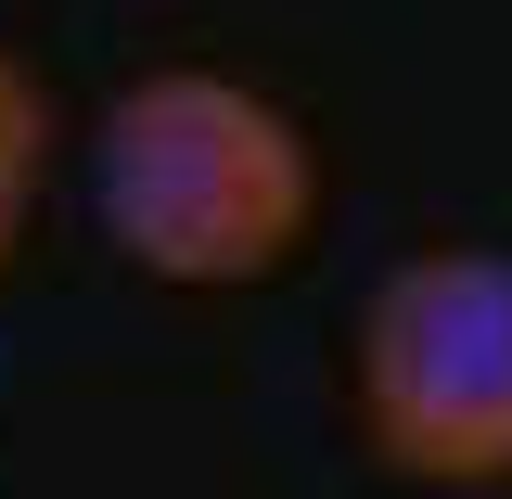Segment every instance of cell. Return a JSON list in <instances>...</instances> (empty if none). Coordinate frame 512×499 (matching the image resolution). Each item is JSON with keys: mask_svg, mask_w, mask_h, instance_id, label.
Instances as JSON below:
<instances>
[{"mask_svg": "<svg viewBox=\"0 0 512 499\" xmlns=\"http://www.w3.org/2000/svg\"><path fill=\"white\" fill-rule=\"evenodd\" d=\"M359 436L410 487H512V256L423 244L359 308Z\"/></svg>", "mask_w": 512, "mask_h": 499, "instance_id": "7a4b0ae2", "label": "cell"}, {"mask_svg": "<svg viewBox=\"0 0 512 499\" xmlns=\"http://www.w3.org/2000/svg\"><path fill=\"white\" fill-rule=\"evenodd\" d=\"M39 141H52V116H39V77L0 52V256H13V231H26V192H39Z\"/></svg>", "mask_w": 512, "mask_h": 499, "instance_id": "3957f363", "label": "cell"}, {"mask_svg": "<svg viewBox=\"0 0 512 499\" xmlns=\"http://www.w3.org/2000/svg\"><path fill=\"white\" fill-rule=\"evenodd\" d=\"M90 218L128 269L180 295H231L295 269L320 218V154L269 90L218 64H167V77H128L90 128Z\"/></svg>", "mask_w": 512, "mask_h": 499, "instance_id": "6da1fadb", "label": "cell"}]
</instances>
